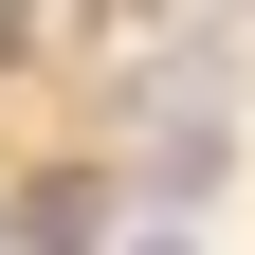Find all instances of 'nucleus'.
<instances>
[{"mask_svg":"<svg viewBox=\"0 0 255 255\" xmlns=\"http://www.w3.org/2000/svg\"><path fill=\"white\" fill-rule=\"evenodd\" d=\"M18 255H110V182L91 164H55V182H18V219H0Z\"/></svg>","mask_w":255,"mask_h":255,"instance_id":"1","label":"nucleus"},{"mask_svg":"<svg viewBox=\"0 0 255 255\" xmlns=\"http://www.w3.org/2000/svg\"><path fill=\"white\" fill-rule=\"evenodd\" d=\"M128 255H201V237H128Z\"/></svg>","mask_w":255,"mask_h":255,"instance_id":"2","label":"nucleus"}]
</instances>
